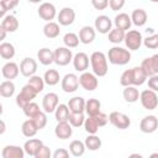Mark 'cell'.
<instances>
[{"label": "cell", "mask_w": 158, "mask_h": 158, "mask_svg": "<svg viewBox=\"0 0 158 158\" xmlns=\"http://www.w3.org/2000/svg\"><path fill=\"white\" fill-rule=\"evenodd\" d=\"M90 65L93 69V73L96 77H105L107 74L109 67H107V57L102 52H93L90 56Z\"/></svg>", "instance_id": "cell-1"}, {"label": "cell", "mask_w": 158, "mask_h": 158, "mask_svg": "<svg viewBox=\"0 0 158 158\" xmlns=\"http://www.w3.org/2000/svg\"><path fill=\"white\" fill-rule=\"evenodd\" d=\"M107 59L111 64L115 65H125L131 60V52L126 48L115 46L109 49L107 52Z\"/></svg>", "instance_id": "cell-2"}, {"label": "cell", "mask_w": 158, "mask_h": 158, "mask_svg": "<svg viewBox=\"0 0 158 158\" xmlns=\"http://www.w3.org/2000/svg\"><path fill=\"white\" fill-rule=\"evenodd\" d=\"M37 94L38 93L30 84H26L25 86H22L21 91L16 95V105L20 109H23L28 102H31L37 96Z\"/></svg>", "instance_id": "cell-3"}, {"label": "cell", "mask_w": 158, "mask_h": 158, "mask_svg": "<svg viewBox=\"0 0 158 158\" xmlns=\"http://www.w3.org/2000/svg\"><path fill=\"white\" fill-rule=\"evenodd\" d=\"M123 42L130 51H137L141 48V46L143 43V38L138 30H130L126 32Z\"/></svg>", "instance_id": "cell-4"}, {"label": "cell", "mask_w": 158, "mask_h": 158, "mask_svg": "<svg viewBox=\"0 0 158 158\" xmlns=\"http://www.w3.org/2000/svg\"><path fill=\"white\" fill-rule=\"evenodd\" d=\"M109 122L118 128V130H126L130 127L131 125V118L123 114V112H120V111H112L110 115H109Z\"/></svg>", "instance_id": "cell-5"}, {"label": "cell", "mask_w": 158, "mask_h": 158, "mask_svg": "<svg viewBox=\"0 0 158 158\" xmlns=\"http://www.w3.org/2000/svg\"><path fill=\"white\" fill-rule=\"evenodd\" d=\"M139 101L142 104V106L146 110H154L158 106V96L157 93L153 91L152 89H147L143 90L139 95Z\"/></svg>", "instance_id": "cell-6"}, {"label": "cell", "mask_w": 158, "mask_h": 158, "mask_svg": "<svg viewBox=\"0 0 158 158\" xmlns=\"http://www.w3.org/2000/svg\"><path fill=\"white\" fill-rule=\"evenodd\" d=\"M73 53L72 49L68 47H58L54 51V63L59 67L68 65L70 62H73Z\"/></svg>", "instance_id": "cell-7"}, {"label": "cell", "mask_w": 158, "mask_h": 158, "mask_svg": "<svg viewBox=\"0 0 158 158\" xmlns=\"http://www.w3.org/2000/svg\"><path fill=\"white\" fill-rule=\"evenodd\" d=\"M79 84L84 90L94 91L99 85V80H98V77L94 73L83 72L80 74V77H79Z\"/></svg>", "instance_id": "cell-8"}, {"label": "cell", "mask_w": 158, "mask_h": 158, "mask_svg": "<svg viewBox=\"0 0 158 158\" xmlns=\"http://www.w3.org/2000/svg\"><path fill=\"white\" fill-rule=\"evenodd\" d=\"M79 77H77L74 73H68L62 78V90L64 93H74L79 88Z\"/></svg>", "instance_id": "cell-9"}, {"label": "cell", "mask_w": 158, "mask_h": 158, "mask_svg": "<svg viewBox=\"0 0 158 158\" xmlns=\"http://www.w3.org/2000/svg\"><path fill=\"white\" fill-rule=\"evenodd\" d=\"M37 67H38V65H37V62H36L33 58L26 57V58H23V59L21 60V63H20V73H21L23 77L30 78V77H32V75L36 74Z\"/></svg>", "instance_id": "cell-10"}, {"label": "cell", "mask_w": 158, "mask_h": 158, "mask_svg": "<svg viewBox=\"0 0 158 158\" xmlns=\"http://www.w3.org/2000/svg\"><path fill=\"white\" fill-rule=\"evenodd\" d=\"M58 105H59V98L56 93H47L42 99V109L47 114L54 112Z\"/></svg>", "instance_id": "cell-11"}, {"label": "cell", "mask_w": 158, "mask_h": 158, "mask_svg": "<svg viewBox=\"0 0 158 158\" xmlns=\"http://www.w3.org/2000/svg\"><path fill=\"white\" fill-rule=\"evenodd\" d=\"M37 12H38V16L47 22L52 21L57 16V9L52 2H42Z\"/></svg>", "instance_id": "cell-12"}, {"label": "cell", "mask_w": 158, "mask_h": 158, "mask_svg": "<svg viewBox=\"0 0 158 158\" xmlns=\"http://www.w3.org/2000/svg\"><path fill=\"white\" fill-rule=\"evenodd\" d=\"M94 27L95 30L101 33V35H106L109 33L111 30H112V21L109 16L106 15H99L96 19H95V22H94Z\"/></svg>", "instance_id": "cell-13"}, {"label": "cell", "mask_w": 158, "mask_h": 158, "mask_svg": "<svg viewBox=\"0 0 158 158\" xmlns=\"http://www.w3.org/2000/svg\"><path fill=\"white\" fill-rule=\"evenodd\" d=\"M54 135L59 139H68L73 135V126L69 121H59L54 128Z\"/></svg>", "instance_id": "cell-14"}, {"label": "cell", "mask_w": 158, "mask_h": 158, "mask_svg": "<svg viewBox=\"0 0 158 158\" xmlns=\"http://www.w3.org/2000/svg\"><path fill=\"white\" fill-rule=\"evenodd\" d=\"M158 128V118L154 115L144 116L139 122V130L143 133H153Z\"/></svg>", "instance_id": "cell-15"}, {"label": "cell", "mask_w": 158, "mask_h": 158, "mask_svg": "<svg viewBox=\"0 0 158 158\" xmlns=\"http://www.w3.org/2000/svg\"><path fill=\"white\" fill-rule=\"evenodd\" d=\"M58 23L62 26H69L75 20V11L72 7H63L57 15Z\"/></svg>", "instance_id": "cell-16"}, {"label": "cell", "mask_w": 158, "mask_h": 158, "mask_svg": "<svg viewBox=\"0 0 158 158\" xmlns=\"http://www.w3.org/2000/svg\"><path fill=\"white\" fill-rule=\"evenodd\" d=\"M25 153L26 152L23 147L15 146V144H7L2 148L1 157L2 158H23Z\"/></svg>", "instance_id": "cell-17"}, {"label": "cell", "mask_w": 158, "mask_h": 158, "mask_svg": "<svg viewBox=\"0 0 158 158\" xmlns=\"http://www.w3.org/2000/svg\"><path fill=\"white\" fill-rule=\"evenodd\" d=\"M73 65L77 72H86L89 68V57L84 52H79L73 57Z\"/></svg>", "instance_id": "cell-18"}, {"label": "cell", "mask_w": 158, "mask_h": 158, "mask_svg": "<svg viewBox=\"0 0 158 158\" xmlns=\"http://www.w3.org/2000/svg\"><path fill=\"white\" fill-rule=\"evenodd\" d=\"M1 74L5 79L7 80H12L15 78H17V75L20 74V67L15 63V62H7L2 65L1 68Z\"/></svg>", "instance_id": "cell-19"}, {"label": "cell", "mask_w": 158, "mask_h": 158, "mask_svg": "<svg viewBox=\"0 0 158 158\" xmlns=\"http://www.w3.org/2000/svg\"><path fill=\"white\" fill-rule=\"evenodd\" d=\"M96 36V30L95 27L91 26H83L79 31V40L83 44H90Z\"/></svg>", "instance_id": "cell-20"}, {"label": "cell", "mask_w": 158, "mask_h": 158, "mask_svg": "<svg viewBox=\"0 0 158 158\" xmlns=\"http://www.w3.org/2000/svg\"><path fill=\"white\" fill-rule=\"evenodd\" d=\"M114 25L115 27L120 28V30H123V31H128L131 25H132V20H131V16H128L126 12H120L115 16L114 19Z\"/></svg>", "instance_id": "cell-21"}, {"label": "cell", "mask_w": 158, "mask_h": 158, "mask_svg": "<svg viewBox=\"0 0 158 158\" xmlns=\"http://www.w3.org/2000/svg\"><path fill=\"white\" fill-rule=\"evenodd\" d=\"M37 58L40 60L41 64L43 65H49L52 63H54V51L49 49V48H41L37 52Z\"/></svg>", "instance_id": "cell-22"}, {"label": "cell", "mask_w": 158, "mask_h": 158, "mask_svg": "<svg viewBox=\"0 0 158 158\" xmlns=\"http://www.w3.org/2000/svg\"><path fill=\"white\" fill-rule=\"evenodd\" d=\"M139 95H141V93L138 91V89H137L135 85L125 86V89H123V91H122V96H123L125 101H126V102H130V104H133V102L138 101Z\"/></svg>", "instance_id": "cell-23"}, {"label": "cell", "mask_w": 158, "mask_h": 158, "mask_svg": "<svg viewBox=\"0 0 158 158\" xmlns=\"http://www.w3.org/2000/svg\"><path fill=\"white\" fill-rule=\"evenodd\" d=\"M147 19H148V15H147L146 10H143V9H135L131 14L132 23L136 25L137 27L144 26L146 22H147Z\"/></svg>", "instance_id": "cell-24"}, {"label": "cell", "mask_w": 158, "mask_h": 158, "mask_svg": "<svg viewBox=\"0 0 158 158\" xmlns=\"http://www.w3.org/2000/svg\"><path fill=\"white\" fill-rule=\"evenodd\" d=\"M131 70H132V84L135 86H139V85L146 83L148 77L144 73V70L141 68V65L139 67H133V68H131Z\"/></svg>", "instance_id": "cell-25"}, {"label": "cell", "mask_w": 158, "mask_h": 158, "mask_svg": "<svg viewBox=\"0 0 158 158\" xmlns=\"http://www.w3.org/2000/svg\"><path fill=\"white\" fill-rule=\"evenodd\" d=\"M21 131H22V135H23L25 137L31 138V137L36 136V133H37L40 130H38L37 126L35 125L33 120H32V118H28V120H26V121L22 122V125H21Z\"/></svg>", "instance_id": "cell-26"}, {"label": "cell", "mask_w": 158, "mask_h": 158, "mask_svg": "<svg viewBox=\"0 0 158 158\" xmlns=\"http://www.w3.org/2000/svg\"><path fill=\"white\" fill-rule=\"evenodd\" d=\"M43 33L47 38H56L59 36L60 33V28H59V23L54 22V21H49L43 26Z\"/></svg>", "instance_id": "cell-27"}, {"label": "cell", "mask_w": 158, "mask_h": 158, "mask_svg": "<svg viewBox=\"0 0 158 158\" xmlns=\"http://www.w3.org/2000/svg\"><path fill=\"white\" fill-rule=\"evenodd\" d=\"M85 100L81 98V96H74L72 99H69L68 101V106H69V110L72 112H84L85 111Z\"/></svg>", "instance_id": "cell-28"}, {"label": "cell", "mask_w": 158, "mask_h": 158, "mask_svg": "<svg viewBox=\"0 0 158 158\" xmlns=\"http://www.w3.org/2000/svg\"><path fill=\"white\" fill-rule=\"evenodd\" d=\"M42 144H43V142H42L41 139H38V138H32V137H31L30 139H27V141L25 142V144H23V149H25L26 154L35 157L37 149H38Z\"/></svg>", "instance_id": "cell-29"}, {"label": "cell", "mask_w": 158, "mask_h": 158, "mask_svg": "<svg viewBox=\"0 0 158 158\" xmlns=\"http://www.w3.org/2000/svg\"><path fill=\"white\" fill-rule=\"evenodd\" d=\"M101 111V102L95 99L91 98L89 100H86L85 102V112L88 114V116H95Z\"/></svg>", "instance_id": "cell-30"}, {"label": "cell", "mask_w": 158, "mask_h": 158, "mask_svg": "<svg viewBox=\"0 0 158 158\" xmlns=\"http://www.w3.org/2000/svg\"><path fill=\"white\" fill-rule=\"evenodd\" d=\"M1 27L7 32H15L19 28V20L14 15H6L5 17H2Z\"/></svg>", "instance_id": "cell-31"}, {"label": "cell", "mask_w": 158, "mask_h": 158, "mask_svg": "<svg viewBox=\"0 0 158 158\" xmlns=\"http://www.w3.org/2000/svg\"><path fill=\"white\" fill-rule=\"evenodd\" d=\"M85 149H86L85 143L79 141V139H74L69 144V152L74 157H81L85 153Z\"/></svg>", "instance_id": "cell-32"}, {"label": "cell", "mask_w": 158, "mask_h": 158, "mask_svg": "<svg viewBox=\"0 0 158 158\" xmlns=\"http://www.w3.org/2000/svg\"><path fill=\"white\" fill-rule=\"evenodd\" d=\"M15 47L10 42H2L0 44V56L2 59H12L15 57Z\"/></svg>", "instance_id": "cell-33"}, {"label": "cell", "mask_w": 158, "mask_h": 158, "mask_svg": "<svg viewBox=\"0 0 158 158\" xmlns=\"http://www.w3.org/2000/svg\"><path fill=\"white\" fill-rule=\"evenodd\" d=\"M15 84L12 83V80H4L1 84H0V95L2 98H11L14 96L15 94Z\"/></svg>", "instance_id": "cell-34"}, {"label": "cell", "mask_w": 158, "mask_h": 158, "mask_svg": "<svg viewBox=\"0 0 158 158\" xmlns=\"http://www.w3.org/2000/svg\"><path fill=\"white\" fill-rule=\"evenodd\" d=\"M43 79H44V83L47 85L54 86V85H57L59 83L60 75H59L58 70H56V69H48V70H46V73L43 75Z\"/></svg>", "instance_id": "cell-35"}, {"label": "cell", "mask_w": 158, "mask_h": 158, "mask_svg": "<svg viewBox=\"0 0 158 158\" xmlns=\"http://www.w3.org/2000/svg\"><path fill=\"white\" fill-rule=\"evenodd\" d=\"M69 114H70V110H69V106L65 105V104H59L54 111V117L57 120V122L59 121H68L69 120Z\"/></svg>", "instance_id": "cell-36"}, {"label": "cell", "mask_w": 158, "mask_h": 158, "mask_svg": "<svg viewBox=\"0 0 158 158\" xmlns=\"http://www.w3.org/2000/svg\"><path fill=\"white\" fill-rule=\"evenodd\" d=\"M99 128H100V125H99V122H98L95 116H88V118H85V121H84V130L89 135H96Z\"/></svg>", "instance_id": "cell-37"}, {"label": "cell", "mask_w": 158, "mask_h": 158, "mask_svg": "<svg viewBox=\"0 0 158 158\" xmlns=\"http://www.w3.org/2000/svg\"><path fill=\"white\" fill-rule=\"evenodd\" d=\"M84 143H85L86 149H89V151H98V149L101 147V144H102L101 139H100L96 135H89V136L85 138Z\"/></svg>", "instance_id": "cell-38"}, {"label": "cell", "mask_w": 158, "mask_h": 158, "mask_svg": "<svg viewBox=\"0 0 158 158\" xmlns=\"http://www.w3.org/2000/svg\"><path fill=\"white\" fill-rule=\"evenodd\" d=\"M125 35H126V31L115 27V28H112V30L109 32V41H110L111 43L118 44V43H121V42L125 40Z\"/></svg>", "instance_id": "cell-39"}, {"label": "cell", "mask_w": 158, "mask_h": 158, "mask_svg": "<svg viewBox=\"0 0 158 158\" xmlns=\"http://www.w3.org/2000/svg\"><path fill=\"white\" fill-rule=\"evenodd\" d=\"M63 42H64V46L68 47V48H75L78 47L80 40H79V36L74 32H68L64 35L63 37Z\"/></svg>", "instance_id": "cell-40"}, {"label": "cell", "mask_w": 158, "mask_h": 158, "mask_svg": "<svg viewBox=\"0 0 158 158\" xmlns=\"http://www.w3.org/2000/svg\"><path fill=\"white\" fill-rule=\"evenodd\" d=\"M27 84H30L38 94L44 89V79L42 78V77H40V75H32V77H30L28 78V81H27Z\"/></svg>", "instance_id": "cell-41"}, {"label": "cell", "mask_w": 158, "mask_h": 158, "mask_svg": "<svg viewBox=\"0 0 158 158\" xmlns=\"http://www.w3.org/2000/svg\"><path fill=\"white\" fill-rule=\"evenodd\" d=\"M69 123L73 126V127H80V126H84V121H85V117H84V112H72L69 114Z\"/></svg>", "instance_id": "cell-42"}, {"label": "cell", "mask_w": 158, "mask_h": 158, "mask_svg": "<svg viewBox=\"0 0 158 158\" xmlns=\"http://www.w3.org/2000/svg\"><path fill=\"white\" fill-rule=\"evenodd\" d=\"M23 114L28 117V118H32V117H35L41 110H40V106H38V104H36V102H33V101H31V102H28L23 109Z\"/></svg>", "instance_id": "cell-43"}, {"label": "cell", "mask_w": 158, "mask_h": 158, "mask_svg": "<svg viewBox=\"0 0 158 158\" xmlns=\"http://www.w3.org/2000/svg\"><path fill=\"white\" fill-rule=\"evenodd\" d=\"M20 0H1L0 1V7H1V17H5L7 10H12L14 7L17 6Z\"/></svg>", "instance_id": "cell-44"}, {"label": "cell", "mask_w": 158, "mask_h": 158, "mask_svg": "<svg viewBox=\"0 0 158 158\" xmlns=\"http://www.w3.org/2000/svg\"><path fill=\"white\" fill-rule=\"evenodd\" d=\"M46 114L47 112H44V111H40L35 117H32V120H33V122H35V125L37 126L38 130L44 128L46 125H47V115Z\"/></svg>", "instance_id": "cell-45"}, {"label": "cell", "mask_w": 158, "mask_h": 158, "mask_svg": "<svg viewBox=\"0 0 158 158\" xmlns=\"http://www.w3.org/2000/svg\"><path fill=\"white\" fill-rule=\"evenodd\" d=\"M143 44L148 49H156V48H158V33L147 36L143 40Z\"/></svg>", "instance_id": "cell-46"}, {"label": "cell", "mask_w": 158, "mask_h": 158, "mask_svg": "<svg viewBox=\"0 0 158 158\" xmlns=\"http://www.w3.org/2000/svg\"><path fill=\"white\" fill-rule=\"evenodd\" d=\"M120 84L125 88V86H128V85H133L132 84V70L131 69H127L125 70L121 77H120Z\"/></svg>", "instance_id": "cell-47"}, {"label": "cell", "mask_w": 158, "mask_h": 158, "mask_svg": "<svg viewBox=\"0 0 158 158\" xmlns=\"http://www.w3.org/2000/svg\"><path fill=\"white\" fill-rule=\"evenodd\" d=\"M51 156H52V152H51L49 147H47L46 144H42L37 149V152L35 154V158H49Z\"/></svg>", "instance_id": "cell-48"}, {"label": "cell", "mask_w": 158, "mask_h": 158, "mask_svg": "<svg viewBox=\"0 0 158 158\" xmlns=\"http://www.w3.org/2000/svg\"><path fill=\"white\" fill-rule=\"evenodd\" d=\"M126 0H109V6L112 11H118L125 6Z\"/></svg>", "instance_id": "cell-49"}, {"label": "cell", "mask_w": 158, "mask_h": 158, "mask_svg": "<svg viewBox=\"0 0 158 158\" xmlns=\"http://www.w3.org/2000/svg\"><path fill=\"white\" fill-rule=\"evenodd\" d=\"M91 5L96 10H105L109 6V0H91Z\"/></svg>", "instance_id": "cell-50"}, {"label": "cell", "mask_w": 158, "mask_h": 158, "mask_svg": "<svg viewBox=\"0 0 158 158\" xmlns=\"http://www.w3.org/2000/svg\"><path fill=\"white\" fill-rule=\"evenodd\" d=\"M148 88L153 91H158V74H154L152 77H148Z\"/></svg>", "instance_id": "cell-51"}, {"label": "cell", "mask_w": 158, "mask_h": 158, "mask_svg": "<svg viewBox=\"0 0 158 158\" xmlns=\"http://www.w3.org/2000/svg\"><path fill=\"white\" fill-rule=\"evenodd\" d=\"M53 158H68L69 157V151H67L65 148H58L52 153Z\"/></svg>", "instance_id": "cell-52"}, {"label": "cell", "mask_w": 158, "mask_h": 158, "mask_svg": "<svg viewBox=\"0 0 158 158\" xmlns=\"http://www.w3.org/2000/svg\"><path fill=\"white\" fill-rule=\"evenodd\" d=\"M95 117H96V120H98V122H99V125H100V127H102V126H105L107 122H109V116L106 115V114H104V112H99L98 115H95Z\"/></svg>", "instance_id": "cell-53"}, {"label": "cell", "mask_w": 158, "mask_h": 158, "mask_svg": "<svg viewBox=\"0 0 158 158\" xmlns=\"http://www.w3.org/2000/svg\"><path fill=\"white\" fill-rule=\"evenodd\" d=\"M151 58V63H152V68L154 70L156 74H158V54H153Z\"/></svg>", "instance_id": "cell-54"}, {"label": "cell", "mask_w": 158, "mask_h": 158, "mask_svg": "<svg viewBox=\"0 0 158 158\" xmlns=\"http://www.w3.org/2000/svg\"><path fill=\"white\" fill-rule=\"evenodd\" d=\"M0 32H1V40H5V37H6V33H7V31H6L5 28H2V27L0 26Z\"/></svg>", "instance_id": "cell-55"}, {"label": "cell", "mask_w": 158, "mask_h": 158, "mask_svg": "<svg viewBox=\"0 0 158 158\" xmlns=\"http://www.w3.org/2000/svg\"><path fill=\"white\" fill-rule=\"evenodd\" d=\"M5 132V122L1 120V131H0V133H4Z\"/></svg>", "instance_id": "cell-56"}, {"label": "cell", "mask_w": 158, "mask_h": 158, "mask_svg": "<svg viewBox=\"0 0 158 158\" xmlns=\"http://www.w3.org/2000/svg\"><path fill=\"white\" fill-rule=\"evenodd\" d=\"M28 2H32V4H38V2H41L42 0H27Z\"/></svg>", "instance_id": "cell-57"}, {"label": "cell", "mask_w": 158, "mask_h": 158, "mask_svg": "<svg viewBox=\"0 0 158 158\" xmlns=\"http://www.w3.org/2000/svg\"><path fill=\"white\" fill-rule=\"evenodd\" d=\"M131 157H138V158H142L141 154H131Z\"/></svg>", "instance_id": "cell-58"}, {"label": "cell", "mask_w": 158, "mask_h": 158, "mask_svg": "<svg viewBox=\"0 0 158 158\" xmlns=\"http://www.w3.org/2000/svg\"><path fill=\"white\" fill-rule=\"evenodd\" d=\"M154 157H158V153H152L151 154V158H154Z\"/></svg>", "instance_id": "cell-59"}, {"label": "cell", "mask_w": 158, "mask_h": 158, "mask_svg": "<svg viewBox=\"0 0 158 158\" xmlns=\"http://www.w3.org/2000/svg\"><path fill=\"white\" fill-rule=\"evenodd\" d=\"M152 2H158V0H151Z\"/></svg>", "instance_id": "cell-60"}]
</instances>
